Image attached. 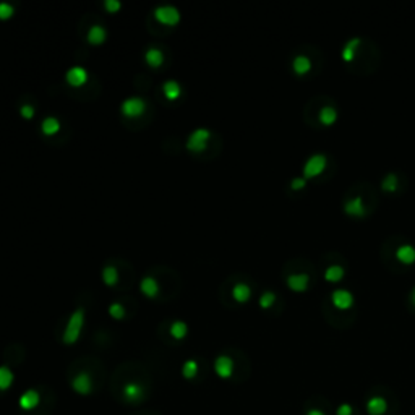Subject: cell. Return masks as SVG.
<instances>
[{"instance_id": "obj_1", "label": "cell", "mask_w": 415, "mask_h": 415, "mask_svg": "<svg viewBox=\"0 0 415 415\" xmlns=\"http://www.w3.org/2000/svg\"><path fill=\"white\" fill-rule=\"evenodd\" d=\"M83 321H84V312L82 308H78L67 323L65 332H64V342L65 344H75L77 342L80 334H82V330H83Z\"/></svg>"}, {"instance_id": "obj_2", "label": "cell", "mask_w": 415, "mask_h": 415, "mask_svg": "<svg viewBox=\"0 0 415 415\" xmlns=\"http://www.w3.org/2000/svg\"><path fill=\"white\" fill-rule=\"evenodd\" d=\"M123 399H125L128 404H140V402H143L146 399V391L143 385H140V383L136 381H130L127 383L125 386H123Z\"/></svg>"}, {"instance_id": "obj_3", "label": "cell", "mask_w": 415, "mask_h": 415, "mask_svg": "<svg viewBox=\"0 0 415 415\" xmlns=\"http://www.w3.org/2000/svg\"><path fill=\"white\" fill-rule=\"evenodd\" d=\"M325 167H326V156L325 154H313V156L308 158L305 166H303V174H305L308 178L317 177L325 170Z\"/></svg>"}, {"instance_id": "obj_4", "label": "cell", "mask_w": 415, "mask_h": 415, "mask_svg": "<svg viewBox=\"0 0 415 415\" xmlns=\"http://www.w3.org/2000/svg\"><path fill=\"white\" fill-rule=\"evenodd\" d=\"M208 140H209V130L206 128H198L193 133L188 136L187 140V148L190 151H203L204 148L208 146Z\"/></svg>"}, {"instance_id": "obj_5", "label": "cell", "mask_w": 415, "mask_h": 415, "mask_svg": "<svg viewBox=\"0 0 415 415\" xmlns=\"http://www.w3.org/2000/svg\"><path fill=\"white\" fill-rule=\"evenodd\" d=\"M72 388H73V391L78 393L80 396H89L92 393V380H91L89 373L80 371V373L72 380Z\"/></svg>"}, {"instance_id": "obj_6", "label": "cell", "mask_w": 415, "mask_h": 415, "mask_svg": "<svg viewBox=\"0 0 415 415\" xmlns=\"http://www.w3.org/2000/svg\"><path fill=\"white\" fill-rule=\"evenodd\" d=\"M154 16L158 18V21L164 23V24H175L180 20V13L175 7H170V5H163V7H158L156 11H154Z\"/></svg>"}, {"instance_id": "obj_7", "label": "cell", "mask_w": 415, "mask_h": 415, "mask_svg": "<svg viewBox=\"0 0 415 415\" xmlns=\"http://www.w3.org/2000/svg\"><path fill=\"white\" fill-rule=\"evenodd\" d=\"M146 104L141 97H128L122 104V112L127 117H138L145 112Z\"/></svg>"}, {"instance_id": "obj_8", "label": "cell", "mask_w": 415, "mask_h": 415, "mask_svg": "<svg viewBox=\"0 0 415 415\" xmlns=\"http://www.w3.org/2000/svg\"><path fill=\"white\" fill-rule=\"evenodd\" d=\"M39 402H41V394L36 391V389H28V391H24L20 396V399H18V404H20V407L24 412L33 411V409L39 406Z\"/></svg>"}, {"instance_id": "obj_9", "label": "cell", "mask_w": 415, "mask_h": 415, "mask_svg": "<svg viewBox=\"0 0 415 415\" xmlns=\"http://www.w3.org/2000/svg\"><path fill=\"white\" fill-rule=\"evenodd\" d=\"M331 300L334 303V307L339 308V310H347L352 307V303H354V297L349 292V290L345 289H336L331 295Z\"/></svg>"}, {"instance_id": "obj_10", "label": "cell", "mask_w": 415, "mask_h": 415, "mask_svg": "<svg viewBox=\"0 0 415 415\" xmlns=\"http://www.w3.org/2000/svg\"><path fill=\"white\" fill-rule=\"evenodd\" d=\"M214 370H216V373H218L221 378H229V376L232 375V371H234L232 358L227 357V355L218 357V358H216V362H214Z\"/></svg>"}, {"instance_id": "obj_11", "label": "cell", "mask_w": 415, "mask_h": 415, "mask_svg": "<svg viewBox=\"0 0 415 415\" xmlns=\"http://www.w3.org/2000/svg\"><path fill=\"white\" fill-rule=\"evenodd\" d=\"M88 80V72L83 67H73L67 72V82L72 86H82Z\"/></svg>"}, {"instance_id": "obj_12", "label": "cell", "mask_w": 415, "mask_h": 415, "mask_svg": "<svg viewBox=\"0 0 415 415\" xmlns=\"http://www.w3.org/2000/svg\"><path fill=\"white\" fill-rule=\"evenodd\" d=\"M396 258L402 264H412L415 261V247H412L411 244L399 245L398 250H396Z\"/></svg>"}, {"instance_id": "obj_13", "label": "cell", "mask_w": 415, "mask_h": 415, "mask_svg": "<svg viewBox=\"0 0 415 415\" xmlns=\"http://www.w3.org/2000/svg\"><path fill=\"white\" fill-rule=\"evenodd\" d=\"M292 67H294V70L297 75H305V73L310 72V68H312V60H310L308 55H297V57L294 59L292 62Z\"/></svg>"}, {"instance_id": "obj_14", "label": "cell", "mask_w": 415, "mask_h": 415, "mask_svg": "<svg viewBox=\"0 0 415 415\" xmlns=\"http://www.w3.org/2000/svg\"><path fill=\"white\" fill-rule=\"evenodd\" d=\"M337 119V112H336V107L334 106H323L320 109V112H318V120L323 123V125H331V123H334Z\"/></svg>"}, {"instance_id": "obj_15", "label": "cell", "mask_w": 415, "mask_h": 415, "mask_svg": "<svg viewBox=\"0 0 415 415\" xmlns=\"http://www.w3.org/2000/svg\"><path fill=\"white\" fill-rule=\"evenodd\" d=\"M287 284L290 289L294 290H303L308 286V276L303 274V272H299V274H290L287 277Z\"/></svg>"}, {"instance_id": "obj_16", "label": "cell", "mask_w": 415, "mask_h": 415, "mask_svg": "<svg viewBox=\"0 0 415 415\" xmlns=\"http://www.w3.org/2000/svg\"><path fill=\"white\" fill-rule=\"evenodd\" d=\"M15 375L8 367H0V391H7L13 385Z\"/></svg>"}, {"instance_id": "obj_17", "label": "cell", "mask_w": 415, "mask_h": 415, "mask_svg": "<svg viewBox=\"0 0 415 415\" xmlns=\"http://www.w3.org/2000/svg\"><path fill=\"white\" fill-rule=\"evenodd\" d=\"M104 39H106V29H104L102 26H91L89 31H88V41L91 42V44H101V42H104Z\"/></svg>"}, {"instance_id": "obj_18", "label": "cell", "mask_w": 415, "mask_h": 415, "mask_svg": "<svg viewBox=\"0 0 415 415\" xmlns=\"http://www.w3.org/2000/svg\"><path fill=\"white\" fill-rule=\"evenodd\" d=\"M232 295H234V299L237 300V302H247V300L250 299L251 290H250V287H249V286H247V284L240 282V284H237V286L234 287V290H232Z\"/></svg>"}, {"instance_id": "obj_19", "label": "cell", "mask_w": 415, "mask_h": 415, "mask_svg": "<svg viewBox=\"0 0 415 415\" xmlns=\"http://www.w3.org/2000/svg\"><path fill=\"white\" fill-rule=\"evenodd\" d=\"M163 60H164V55H163V52L159 51V49H156V47H150L146 51V62L148 64H150L151 67H159L161 64H163Z\"/></svg>"}, {"instance_id": "obj_20", "label": "cell", "mask_w": 415, "mask_h": 415, "mask_svg": "<svg viewBox=\"0 0 415 415\" xmlns=\"http://www.w3.org/2000/svg\"><path fill=\"white\" fill-rule=\"evenodd\" d=\"M141 290L148 295V297H154L159 292V286L156 279H153V277H145L143 281H141Z\"/></svg>"}, {"instance_id": "obj_21", "label": "cell", "mask_w": 415, "mask_h": 415, "mask_svg": "<svg viewBox=\"0 0 415 415\" xmlns=\"http://www.w3.org/2000/svg\"><path fill=\"white\" fill-rule=\"evenodd\" d=\"M42 132L46 135H54L60 130V122L55 119V117H47V119L42 120Z\"/></svg>"}, {"instance_id": "obj_22", "label": "cell", "mask_w": 415, "mask_h": 415, "mask_svg": "<svg viewBox=\"0 0 415 415\" xmlns=\"http://www.w3.org/2000/svg\"><path fill=\"white\" fill-rule=\"evenodd\" d=\"M180 92H182L180 84H178L177 82H174V80H170V82H166L164 83V94H166V97L175 99V97L180 96Z\"/></svg>"}, {"instance_id": "obj_23", "label": "cell", "mask_w": 415, "mask_h": 415, "mask_svg": "<svg viewBox=\"0 0 415 415\" xmlns=\"http://www.w3.org/2000/svg\"><path fill=\"white\" fill-rule=\"evenodd\" d=\"M342 276H344V269L340 268V266H337V264H332V266H330V268L325 271L326 281H330V282H337Z\"/></svg>"}, {"instance_id": "obj_24", "label": "cell", "mask_w": 415, "mask_h": 415, "mask_svg": "<svg viewBox=\"0 0 415 415\" xmlns=\"http://www.w3.org/2000/svg\"><path fill=\"white\" fill-rule=\"evenodd\" d=\"M187 331H188V328L183 321H174L170 326V336L175 339H183L187 336Z\"/></svg>"}, {"instance_id": "obj_25", "label": "cell", "mask_w": 415, "mask_h": 415, "mask_svg": "<svg viewBox=\"0 0 415 415\" xmlns=\"http://www.w3.org/2000/svg\"><path fill=\"white\" fill-rule=\"evenodd\" d=\"M102 277H104V282L107 284V286H114V284L119 281V272L114 268V266H106L102 271Z\"/></svg>"}, {"instance_id": "obj_26", "label": "cell", "mask_w": 415, "mask_h": 415, "mask_svg": "<svg viewBox=\"0 0 415 415\" xmlns=\"http://www.w3.org/2000/svg\"><path fill=\"white\" fill-rule=\"evenodd\" d=\"M182 375H183V378H187V380H193V378L198 375V363L195 360H187L183 363Z\"/></svg>"}, {"instance_id": "obj_27", "label": "cell", "mask_w": 415, "mask_h": 415, "mask_svg": "<svg viewBox=\"0 0 415 415\" xmlns=\"http://www.w3.org/2000/svg\"><path fill=\"white\" fill-rule=\"evenodd\" d=\"M109 313L112 315L114 318L120 320L125 317V308H123V305H120V303H112V305L109 307Z\"/></svg>"}, {"instance_id": "obj_28", "label": "cell", "mask_w": 415, "mask_h": 415, "mask_svg": "<svg viewBox=\"0 0 415 415\" xmlns=\"http://www.w3.org/2000/svg\"><path fill=\"white\" fill-rule=\"evenodd\" d=\"M381 185H383V188H385L386 191H393L396 185H398V178H396L394 174H388Z\"/></svg>"}, {"instance_id": "obj_29", "label": "cell", "mask_w": 415, "mask_h": 415, "mask_svg": "<svg viewBox=\"0 0 415 415\" xmlns=\"http://www.w3.org/2000/svg\"><path fill=\"white\" fill-rule=\"evenodd\" d=\"M13 15V7L7 2H0V18H10Z\"/></svg>"}, {"instance_id": "obj_30", "label": "cell", "mask_w": 415, "mask_h": 415, "mask_svg": "<svg viewBox=\"0 0 415 415\" xmlns=\"http://www.w3.org/2000/svg\"><path fill=\"white\" fill-rule=\"evenodd\" d=\"M274 299H276V295L272 294V292H264L263 295H261V299H259V303H261V307H269L272 302H274Z\"/></svg>"}, {"instance_id": "obj_31", "label": "cell", "mask_w": 415, "mask_h": 415, "mask_svg": "<svg viewBox=\"0 0 415 415\" xmlns=\"http://www.w3.org/2000/svg\"><path fill=\"white\" fill-rule=\"evenodd\" d=\"M21 115L24 117V119H31V117L34 115V107L33 106H28V104H26V106H23L21 107Z\"/></svg>"}, {"instance_id": "obj_32", "label": "cell", "mask_w": 415, "mask_h": 415, "mask_svg": "<svg viewBox=\"0 0 415 415\" xmlns=\"http://www.w3.org/2000/svg\"><path fill=\"white\" fill-rule=\"evenodd\" d=\"M106 8L109 11H117L120 8V2L119 0H106Z\"/></svg>"}, {"instance_id": "obj_33", "label": "cell", "mask_w": 415, "mask_h": 415, "mask_svg": "<svg viewBox=\"0 0 415 415\" xmlns=\"http://www.w3.org/2000/svg\"><path fill=\"white\" fill-rule=\"evenodd\" d=\"M303 185H305V180L303 178H295V180H292V188H302Z\"/></svg>"}, {"instance_id": "obj_34", "label": "cell", "mask_w": 415, "mask_h": 415, "mask_svg": "<svg viewBox=\"0 0 415 415\" xmlns=\"http://www.w3.org/2000/svg\"><path fill=\"white\" fill-rule=\"evenodd\" d=\"M411 299H412V302L415 303V287L412 289V295H411Z\"/></svg>"}]
</instances>
